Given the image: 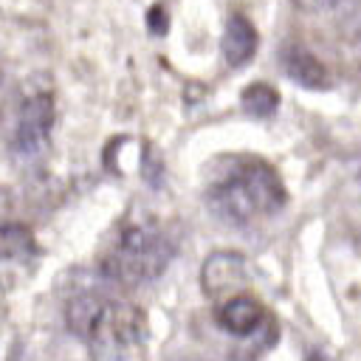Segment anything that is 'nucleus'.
<instances>
[{
	"mask_svg": "<svg viewBox=\"0 0 361 361\" xmlns=\"http://www.w3.org/2000/svg\"><path fill=\"white\" fill-rule=\"evenodd\" d=\"M68 330L82 338L99 361H116L133 353L147 336L141 307L104 293H76L65 305Z\"/></svg>",
	"mask_w": 361,
	"mask_h": 361,
	"instance_id": "1",
	"label": "nucleus"
},
{
	"mask_svg": "<svg viewBox=\"0 0 361 361\" xmlns=\"http://www.w3.org/2000/svg\"><path fill=\"white\" fill-rule=\"evenodd\" d=\"M212 212L234 226L254 223L257 217L274 214L285 206V186L274 166L248 158L240 161L209 189Z\"/></svg>",
	"mask_w": 361,
	"mask_h": 361,
	"instance_id": "2",
	"label": "nucleus"
},
{
	"mask_svg": "<svg viewBox=\"0 0 361 361\" xmlns=\"http://www.w3.org/2000/svg\"><path fill=\"white\" fill-rule=\"evenodd\" d=\"M172 257L175 245L158 226L147 220H133L118 231L113 248L102 262V271L107 279L133 288L158 279L172 262Z\"/></svg>",
	"mask_w": 361,
	"mask_h": 361,
	"instance_id": "3",
	"label": "nucleus"
},
{
	"mask_svg": "<svg viewBox=\"0 0 361 361\" xmlns=\"http://www.w3.org/2000/svg\"><path fill=\"white\" fill-rule=\"evenodd\" d=\"M54 127V99L51 93L39 90V93H28L20 104V116H17V127H14V138L11 147L20 158H34L48 147V135Z\"/></svg>",
	"mask_w": 361,
	"mask_h": 361,
	"instance_id": "4",
	"label": "nucleus"
},
{
	"mask_svg": "<svg viewBox=\"0 0 361 361\" xmlns=\"http://www.w3.org/2000/svg\"><path fill=\"white\" fill-rule=\"evenodd\" d=\"M39 259V245L28 226L0 223V288L25 282Z\"/></svg>",
	"mask_w": 361,
	"mask_h": 361,
	"instance_id": "5",
	"label": "nucleus"
},
{
	"mask_svg": "<svg viewBox=\"0 0 361 361\" xmlns=\"http://www.w3.org/2000/svg\"><path fill=\"white\" fill-rule=\"evenodd\" d=\"M245 279H248L245 259L234 251H217L200 268V285L212 299H226L240 293Z\"/></svg>",
	"mask_w": 361,
	"mask_h": 361,
	"instance_id": "6",
	"label": "nucleus"
},
{
	"mask_svg": "<svg viewBox=\"0 0 361 361\" xmlns=\"http://www.w3.org/2000/svg\"><path fill=\"white\" fill-rule=\"evenodd\" d=\"M268 313L257 296L248 293H234L226 296L223 305L217 307V324L231 333V336H254L265 324Z\"/></svg>",
	"mask_w": 361,
	"mask_h": 361,
	"instance_id": "7",
	"label": "nucleus"
},
{
	"mask_svg": "<svg viewBox=\"0 0 361 361\" xmlns=\"http://www.w3.org/2000/svg\"><path fill=\"white\" fill-rule=\"evenodd\" d=\"M282 68H285V73H288L296 85H302V87L324 90V87L330 85L327 68H324L310 51H305L302 45H288V48L282 51Z\"/></svg>",
	"mask_w": 361,
	"mask_h": 361,
	"instance_id": "8",
	"label": "nucleus"
},
{
	"mask_svg": "<svg viewBox=\"0 0 361 361\" xmlns=\"http://www.w3.org/2000/svg\"><path fill=\"white\" fill-rule=\"evenodd\" d=\"M220 48H223V59L231 68L245 65L254 56V51H257V31H254V25L243 14H231L228 23H226Z\"/></svg>",
	"mask_w": 361,
	"mask_h": 361,
	"instance_id": "9",
	"label": "nucleus"
},
{
	"mask_svg": "<svg viewBox=\"0 0 361 361\" xmlns=\"http://www.w3.org/2000/svg\"><path fill=\"white\" fill-rule=\"evenodd\" d=\"M243 107H245V113H251V116H257V118H268V116H274L276 107H279V93H276L271 85H265V82L248 85V87L243 90Z\"/></svg>",
	"mask_w": 361,
	"mask_h": 361,
	"instance_id": "10",
	"label": "nucleus"
},
{
	"mask_svg": "<svg viewBox=\"0 0 361 361\" xmlns=\"http://www.w3.org/2000/svg\"><path fill=\"white\" fill-rule=\"evenodd\" d=\"M147 25L152 34H164L166 25H169V17H166V8L164 6H152L149 14H147Z\"/></svg>",
	"mask_w": 361,
	"mask_h": 361,
	"instance_id": "11",
	"label": "nucleus"
},
{
	"mask_svg": "<svg viewBox=\"0 0 361 361\" xmlns=\"http://www.w3.org/2000/svg\"><path fill=\"white\" fill-rule=\"evenodd\" d=\"M8 212H11V192L0 186V217L8 214Z\"/></svg>",
	"mask_w": 361,
	"mask_h": 361,
	"instance_id": "12",
	"label": "nucleus"
},
{
	"mask_svg": "<svg viewBox=\"0 0 361 361\" xmlns=\"http://www.w3.org/2000/svg\"><path fill=\"white\" fill-rule=\"evenodd\" d=\"M3 99H6V76L0 71V107H3Z\"/></svg>",
	"mask_w": 361,
	"mask_h": 361,
	"instance_id": "13",
	"label": "nucleus"
},
{
	"mask_svg": "<svg viewBox=\"0 0 361 361\" xmlns=\"http://www.w3.org/2000/svg\"><path fill=\"white\" fill-rule=\"evenodd\" d=\"M180 361H200V358H180Z\"/></svg>",
	"mask_w": 361,
	"mask_h": 361,
	"instance_id": "14",
	"label": "nucleus"
}]
</instances>
